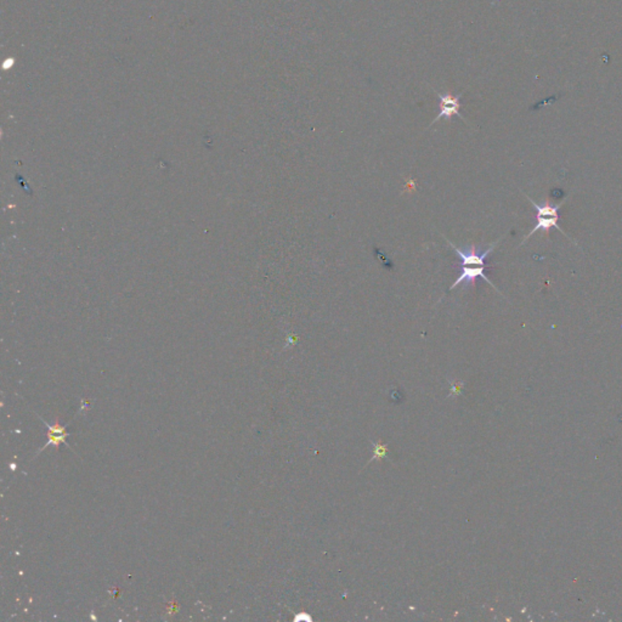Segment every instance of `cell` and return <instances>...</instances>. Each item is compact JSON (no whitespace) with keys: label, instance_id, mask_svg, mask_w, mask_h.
Wrapping results in <instances>:
<instances>
[{"label":"cell","instance_id":"obj_1","mask_svg":"<svg viewBox=\"0 0 622 622\" xmlns=\"http://www.w3.org/2000/svg\"><path fill=\"white\" fill-rule=\"evenodd\" d=\"M525 196L528 197L530 203H531V204L534 206L535 209H536V224H535L534 228L524 237L523 242L520 244H525V242H526L535 233H537V231H544L547 236H550V228H557V230L563 233V235H566V237L569 239V236L564 233V230L560 228L559 225H558V222H559L560 219L559 209L561 208V206L564 204V202H566V200L558 203V204H552L550 201H546V202L542 203V204H539V203L535 202L533 198H530L526 193H525Z\"/></svg>","mask_w":622,"mask_h":622},{"label":"cell","instance_id":"obj_2","mask_svg":"<svg viewBox=\"0 0 622 622\" xmlns=\"http://www.w3.org/2000/svg\"><path fill=\"white\" fill-rule=\"evenodd\" d=\"M500 241H501V239H498L496 242H493V244H491L485 252H482V253H478L477 247H475L474 244H473L472 247H469L466 252H464V250H462V249L456 247L452 242H450L449 239H447V244H450L452 248H453V250L458 255V258L461 260L460 266H472V265H475V266H488V265H486V258H488L489 255L493 252L495 247L497 246Z\"/></svg>","mask_w":622,"mask_h":622},{"label":"cell","instance_id":"obj_3","mask_svg":"<svg viewBox=\"0 0 622 622\" xmlns=\"http://www.w3.org/2000/svg\"><path fill=\"white\" fill-rule=\"evenodd\" d=\"M460 268H461V274L458 275L457 280L452 283L451 287L449 288V290H455V288H457V286L461 285V283H466V286H475V281L480 277L482 280L486 281L489 285H491V287H493L495 290L500 292V290H497V287L493 285L491 280H489L488 276L485 275V269H486V266H475V265H472V266H460Z\"/></svg>","mask_w":622,"mask_h":622},{"label":"cell","instance_id":"obj_4","mask_svg":"<svg viewBox=\"0 0 622 622\" xmlns=\"http://www.w3.org/2000/svg\"><path fill=\"white\" fill-rule=\"evenodd\" d=\"M438 96H439V100H440V104H439L440 112L438 114L436 120L431 122V125H434L441 118L450 120L452 116H458L460 118H463L461 112H460V109H461V96H453L451 94H442V95L438 94Z\"/></svg>","mask_w":622,"mask_h":622}]
</instances>
